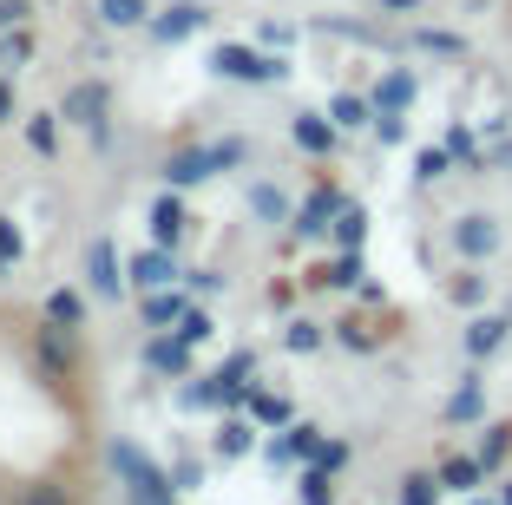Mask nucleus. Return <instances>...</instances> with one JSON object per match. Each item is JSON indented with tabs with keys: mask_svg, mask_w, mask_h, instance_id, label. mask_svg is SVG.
<instances>
[{
	"mask_svg": "<svg viewBox=\"0 0 512 505\" xmlns=\"http://www.w3.org/2000/svg\"><path fill=\"white\" fill-rule=\"evenodd\" d=\"M0 125H14V73H0Z\"/></svg>",
	"mask_w": 512,
	"mask_h": 505,
	"instance_id": "41",
	"label": "nucleus"
},
{
	"mask_svg": "<svg viewBox=\"0 0 512 505\" xmlns=\"http://www.w3.org/2000/svg\"><path fill=\"white\" fill-rule=\"evenodd\" d=\"M322 342H329V335H322V322H309V315H296V322L283 328V348H289V355H316Z\"/></svg>",
	"mask_w": 512,
	"mask_h": 505,
	"instance_id": "23",
	"label": "nucleus"
},
{
	"mask_svg": "<svg viewBox=\"0 0 512 505\" xmlns=\"http://www.w3.org/2000/svg\"><path fill=\"white\" fill-rule=\"evenodd\" d=\"M447 243H453V256H467V263H493L499 243H506V230H499L493 210H460L453 230H447Z\"/></svg>",
	"mask_w": 512,
	"mask_h": 505,
	"instance_id": "2",
	"label": "nucleus"
},
{
	"mask_svg": "<svg viewBox=\"0 0 512 505\" xmlns=\"http://www.w3.org/2000/svg\"><path fill=\"white\" fill-rule=\"evenodd\" d=\"M250 414L270 420V427H283V420H289V401H283V394H250Z\"/></svg>",
	"mask_w": 512,
	"mask_h": 505,
	"instance_id": "35",
	"label": "nucleus"
},
{
	"mask_svg": "<svg viewBox=\"0 0 512 505\" xmlns=\"http://www.w3.org/2000/svg\"><path fill=\"white\" fill-rule=\"evenodd\" d=\"M335 342H342V348H355V355H368V348H375L381 335H375L368 322H335Z\"/></svg>",
	"mask_w": 512,
	"mask_h": 505,
	"instance_id": "33",
	"label": "nucleus"
},
{
	"mask_svg": "<svg viewBox=\"0 0 512 505\" xmlns=\"http://www.w3.org/2000/svg\"><path fill=\"white\" fill-rule=\"evenodd\" d=\"M191 289H197V296H217V289H224V276H217V269H197Z\"/></svg>",
	"mask_w": 512,
	"mask_h": 505,
	"instance_id": "42",
	"label": "nucleus"
},
{
	"mask_svg": "<svg viewBox=\"0 0 512 505\" xmlns=\"http://www.w3.org/2000/svg\"><path fill=\"white\" fill-rule=\"evenodd\" d=\"M447 296L460 302V309H480V302H486V276H480V269H467V276H453V283H447Z\"/></svg>",
	"mask_w": 512,
	"mask_h": 505,
	"instance_id": "28",
	"label": "nucleus"
},
{
	"mask_svg": "<svg viewBox=\"0 0 512 505\" xmlns=\"http://www.w3.org/2000/svg\"><path fill=\"white\" fill-rule=\"evenodd\" d=\"M211 66H217L224 79H237V86H283V79H289L283 60H270V53H250V46H217Z\"/></svg>",
	"mask_w": 512,
	"mask_h": 505,
	"instance_id": "4",
	"label": "nucleus"
},
{
	"mask_svg": "<svg viewBox=\"0 0 512 505\" xmlns=\"http://www.w3.org/2000/svg\"><path fill=\"white\" fill-rule=\"evenodd\" d=\"M302 505H335L329 466H316V460H309V473H302Z\"/></svg>",
	"mask_w": 512,
	"mask_h": 505,
	"instance_id": "29",
	"label": "nucleus"
},
{
	"mask_svg": "<svg viewBox=\"0 0 512 505\" xmlns=\"http://www.w3.org/2000/svg\"><path fill=\"white\" fill-rule=\"evenodd\" d=\"M506 453H512V427H486V440H480L486 473H499V466H506Z\"/></svg>",
	"mask_w": 512,
	"mask_h": 505,
	"instance_id": "30",
	"label": "nucleus"
},
{
	"mask_svg": "<svg viewBox=\"0 0 512 505\" xmlns=\"http://www.w3.org/2000/svg\"><path fill=\"white\" fill-rule=\"evenodd\" d=\"M440 486L460 492V499H473V492L486 486V460L480 453H453V460H440Z\"/></svg>",
	"mask_w": 512,
	"mask_h": 505,
	"instance_id": "13",
	"label": "nucleus"
},
{
	"mask_svg": "<svg viewBox=\"0 0 512 505\" xmlns=\"http://www.w3.org/2000/svg\"><path fill=\"white\" fill-rule=\"evenodd\" d=\"M178 335H184V342H211V315H204V309H191V315H184V322H178Z\"/></svg>",
	"mask_w": 512,
	"mask_h": 505,
	"instance_id": "38",
	"label": "nucleus"
},
{
	"mask_svg": "<svg viewBox=\"0 0 512 505\" xmlns=\"http://www.w3.org/2000/svg\"><path fill=\"white\" fill-rule=\"evenodd\" d=\"M40 361H46L53 374H66V368H73V328L46 322V328H40Z\"/></svg>",
	"mask_w": 512,
	"mask_h": 505,
	"instance_id": "19",
	"label": "nucleus"
},
{
	"mask_svg": "<svg viewBox=\"0 0 512 505\" xmlns=\"http://www.w3.org/2000/svg\"><path fill=\"white\" fill-rule=\"evenodd\" d=\"M381 7H388V14H414V7H421V0H381Z\"/></svg>",
	"mask_w": 512,
	"mask_h": 505,
	"instance_id": "43",
	"label": "nucleus"
},
{
	"mask_svg": "<svg viewBox=\"0 0 512 505\" xmlns=\"http://www.w3.org/2000/svg\"><path fill=\"white\" fill-rule=\"evenodd\" d=\"M86 276H92V289H99L106 302L125 296V283H132V276H119V243H112V237H99L86 250Z\"/></svg>",
	"mask_w": 512,
	"mask_h": 505,
	"instance_id": "8",
	"label": "nucleus"
},
{
	"mask_svg": "<svg viewBox=\"0 0 512 505\" xmlns=\"http://www.w3.org/2000/svg\"><path fill=\"white\" fill-rule=\"evenodd\" d=\"M289 138H296V151H309V158H329L335 138H342V125L322 119V112H296V119H289Z\"/></svg>",
	"mask_w": 512,
	"mask_h": 505,
	"instance_id": "10",
	"label": "nucleus"
},
{
	"mask_svg": "<svg viewBox=\"0 0 512 505\" xmlns=\"http://www.w3.org/2000/svg\"><path fill=\"white\" fill-rule=\"evenodd\" d=\"M230 164H243V138H224V145H191V151H171V158H165V184H171V191H191V184L217 178V171H230Z\"/></svg>",
	"mask_w": 512,
	"mask_h": 505,
	"instance_id": "1",
	"label": "nucleus"
},
{
	"mask_svg": "<svg viewBox=\"0 0 512 505\" xmlns=\"http://www.w3.org/2000/svg\"><path fill=\"white\" fill-rule=\"evenodd\" d=\"M20 230H14V217H0V276H14V263H20Z\"/></svg>",
	"mask_w": 512,
	"mask_h": 505,
	"instance_id": "34",
	"label": "nucleus"
},
{
	"mask_svg": "<svg viewBox=\"0 0 512 505\" xmlns=\"http://www.w3.org/2000/svg\"><path fill=\"white\" fill-rule=\"evenodd\" d=\"M467 505H499V499H480V492H473V499H467Z\"/></svg>",
	"mask_w": 512,
	"mask_h": 505,
	"instance_id": "45",
	"label": "nucleus"
},
{
	"mask_svg": "<svg viewBox=\"0 0 512 505\" xmlns=\"http://www.w3.org/2000/svg\"><path fill=\"white\" fill-rule=\"evenodd\" d=\"M348 210V197L335 191V184H316L309 191V204L296 210V237H322V230H335V217Z\"/></svg>",
	"mask_w": 512,
	"mask_h": 505,
	"instance_id": "7",
	"label": "nucleus"
},
{
	"mask_svg": "<svg viewBox=\"0 0 512 505\" xmlns=\"http://www.w3.org/2000/svg\"><path fill=\"white\" fill-rule=\"evenodd\" d=\"M250 210H256L263 223H283V217H289V197L276 191V184H250Z\"/></svg>",
	"mask_w": 512,
	"mask_h": 505,
	"instance_id": "25",
	"label": "nucleus"
},
{
	"mask_svg": "<svg viewBox=\"0 0 512 505\" xmlns=\"http://www.w3.org/2000/svg\"><path fill=\"white\" fill-rule=\"evenodd\" d=\"M329 119L342 125V132H362V125H375V99H362V92H335Z\"/></svg>",
	"mask_w": 512,
	"mask_h": 505,
	"instance_id": "17",
	"label": "nucleus"
},
{
	"mask_svg": "<svg viewBox=\"0 0 512 505\" xmlns=\"http://www.w3.org/2000/svg\"><path fill=\"white\" fill-rule=\"evenodd\" d=\"M106 112H112V86L106 79H79V86H66V99H60V119L86 125L92 138H106Z\"/></svg>",
	"mask_w": 512,
	"mask_h": 505,
	"instance_id": "5",
	"label": "nucleus"
},
{
	"mask_svg": "<svg viewBox=\"0 0 512 505\" xmlns=\"http://www.w3.org/2000/svg\"><path fill=\"white\" fill-rule=\"evenodd\" d=\"M125 269H132V289H138V296H151V289H171V283L184 276V269H178V256H171L165 243H151V250H138Z\"/></svg>",
	"mask_w": 512,
	"mask_h": 505,
	"instance_id": "6",
	"label": "nucleus"
},
{
	"mask_svg": "<svg viewBox=\"0 0 512 505\" xmlns=\"http://www.w3.org/2000/svg\"><path fill=\"white\" fill-rule=\"evenodd\" d=\"M447 164H453V151H447V145H440V151H421L414 178H421V184H434V178H447Z\"/></svg>",
	"mask_w": 512,
	"mask_h": 505,
	"instance_id": "37",
	"label": "nucleus"
},
{
	"mask_svg": "<svg viewBox=\"0 0 512 505\" xmlns=\"http://www.w3.org/2000/svg\"><path fill=\"white\" fill-rule=\"evenodd\" d=\"M99 20L106 27H151V7L145 0H99Z\"/></svg>",
	"mask_w": 512,
	"mask_h": 505,
	"instance_id": "22",
	"label": "nucleus"
},
{
	"mask_svg": "<svg viewBox=\"0 0 512 505\" xmlns=\"http://www.w3.org/2000/svg\"><path fill=\"white\" fill-rule=\"evenodd\" d=\"M440 492H447V486H440V473H407L401 479V505H434Z\"/></svg>",
	"mask_w": 512,
	"mask_h": 505,
	"instance_id": "27",
	"label": "nucleus"
},
{
	"mask_svg": "<svg viewBox=\"0 0 512 505\" xmlns=\"http://www.w3.org/2000/svg\"><path fill=\"white\" fill-rule=\"evenodd\" d=\"M309 283H316V289H355V283H362V256H355V250H342L335 263L309 269Z\"/></svg>",
	"mask_w": 512,
	"mask_h": 505,
	"instance_id": "18",
	"label": "nucleus"
},
{
	"mask_svg": "<svg viewBox=\"0 0 512 505\" xmlns=\"http://www.w3.org/2000/svg\"><path fill=\"white\" fill-rule=\"evenodd\" d=\"M480 381H467V387H460V394H453V401H447V420H453V427H460V420H480Z\"/></svg>",
	"mask_w": 512,
	"mask_h": 505,
	"instance_id": "31",
	"label": "nucleus"
},
{
	"mask_svg": "<svg viewBox=\"0 0 512 505\" xmlns=\"http://www.w3.org/2000/svg\"><path fill=\"white\" fill-rule=\"evenodd\" d=\"M414 46H427V53H467V40H460V33H434V27L414 33Z\"/></svg>",
	"mask_w": 512,
	"mask_h": 505,
	"instance_id": "36",
	"label": "nucleus"
},
{
	"mask_svg": "<svg viewBox=\"0 0 512 505\" xmlns=\"http://www.w3.org/2000/svg\"><path fill=\"white\" fill-rule=\"evenodd\" d=\"M204 7H197V0H171L165 14H151V40H165V46H178V40H191L197 27H204Z\"/></svg>",
	"mask_w": 512,
	"mask_h": 505,
	"instance_id": "9",
	"label": "nucleus"
},
{
	"mask_svg": "<svg viewBox=\"0 0 512 505\" xmlns=\"http://www.w3.org/2000/svg\"><path fill=\"white\" fill-rule=\"evenodd\" d=\"M20 505H73V499H66L60 486H33V492H27V499H20Z\"/></svg>",
	"mask_w": 512,
	"mask_h": 505,
	"instance_id": "40",
	"label": "nucleus"
},
{
	"mask_svg": "<svg viewBox=\"0 0 512 505\" xmlns=\"http://www.w3.org/2000/svg\"><path fill=\"white\" fill-rule=\"evenodd\" d=\"M414 73H401V66H394V73H381V86L368 92V99H375V112H407V105H414Z\"/></svg>",
	"mask_w": 512,
	"mask_h": 505,
	"instance_id": "16",
	"label": "nucleus"
},
{
	"mask_svg": "<svg viewBox=\"0 0 512 505\" xmlns=\"http://www.w3.org/2000/svg\"><path fill=\"white\" fill-rule=\"evenodd\" d=\"M27 60H33V33H7V40H0V66H7V73H20Z\"/></svg>",
	"mask_w": 512,
	"mask_h": 505,
	"instance_id": "32",
	"label": "nucleus"
},
{
	"mask_svg": "<svg viewBox=\"0 0 512 505\" xmlns=\"http://www.w3.org/2000/svg\"><path fill=\"white\" fill-rule=\"evenodd\" d=\"M499 505H512V479H506V486H499Z\"/></svg>",
	"mask_w": 512,
	"mask_h": 505,
	"instance_id": "44",
	"label": "nucleus"
},
{
	"mask_svg": "<svg viewBox=\"0 0 512 505\" xmlns=\"http://www.w3.org/2000/svg\"><path fill=\"white\" fill-rule=\"evenodd\" d=\"M362 237H368V210L348 204L342 217H335V243H342V250H362Z\"/></svg>",
	"mask_w": 512,
	"mask_h": 505,
	"instance_id": "26",
	"label": "nucleus"
},
{
	"mask_svg": "<svg viewBox=\"0 0 512 505\" xmlns=\"http://www.w3.org/2000/svg\"><path fill=\"white\" fill-rule=\"evenodd\" d=\"M211 446H217V453H224V460H243V453H250V446H256V427H250V420H224Z\"/></svg>",
	"mask_w": 512,
	"mask_h": 505,
	"instance_id": "21",
	"label": "nucleus"
},
{
	"mask_svg": "<svg viewBox=\"0 0 512 505\" xmlns=\"http://www.w3.org/2000/svg\"><path fill=\"white\" fill-rule=\"evenodd\" d=\"M112 466H119V479L132 486V499H138V505H171V492H178V486H165V473H158V466H151L132 440L112 446Z\"/></svg>",
	"mask_w": 512,
	"mask_h": 505,
	"instance_id": "3",
	"label": "nucleus"
},
{
	"mask_svg": "<svg viewBox=\"0 0 512 505\" xmlns=\"http://www.w3.org/2000/svg\"><path fill=\"white\" fill-rule=\"evenodd\" d=\"M184 223H191V217H184V197L165 184V197L151 204V243H165V250H178V243H184Z\"/></svg>",
	"mask_w": 512,
	"mask_h": 505,
	"instance_id": "12",
	"label": "nucleus"
},
{
	"mask_svg": "<svg viewBox=\"0 0 512 505\" xmlns=\"http://www.w3.org/2000/svg\"><path fill=\"white\" fill-rule=\"evenodd\" d=\"M138 309H145V322H151V328H178L184 315H191V296H184V289L171 283V289H151V296L138 302Z\"/></svg>",
	"mask_w": 512,
	"mask_h": 505,
	"instance_id": "14",
	"label": "nucleus"
},
{
	"mask_svg": "<svg viewBox=\"0 0 512 505\" xmlns=\"http://www.w3.org/2000/svg\"><path fill=\"white\" fill-rule=\"evenodd\" d=\"M27 14H33V0H0V33H7V27H20Z\"/></svg>",
	"mask_w": 512,
	"mask_h": 505,
	"instance_id": "39",
	"label": "nucleus"
},
{
	"mask_svg": "<svg viewBox=\"0 0 512 505\" xmlns=\"http://www.w3.org/2000/svg\"><path fill=\"white\" fill-rule=\"evenodd\" d=\"M506 335H512V315H480V322L467 328V355L473 361L499 355V348H506Z\"/></svg>",
	"mask_w": 512,
	"mask_h": 505,
	"instance_id": "15",
	"label": "nucleus"
},
{
	"mask_svg": "<svg viewBox=\"0 0 512 505\" xmlns=\"http://www.w3.org/2000/svg\"><path fill=\"white\" fill-rule=\"evenodd\" d=\"M27 145L40 151V158H53V151H60V112H33L27 119Z\"/></svg>",
	"mask_w": 512,
	"mask_h": 505,
	"instance_id": "24",
	"label": "nucleus"
},
{
	"mask_svg": "<svg viewBox=\"0 0 512 505\" xmlns=\"http://www.w3.org/2000/svg\"><path fill=\"white\" fill-rule=\"evenodd\" d=\"M46 322L86 328V296H79V289H53V296H46Z\"/></svg>",
	"mask_w": 512,
	"mask_h": 505,
	"instance_id": "20",
	"label": "nucleus"
},
{
	"mask_svg": "<svg viewBox=\"0 0 512 505\" xmlns=\"http://www.w3.org/2000/svg\"><path fill=\"white\" fill-rule=\"evenodd\" d=\"M145 368L165 374V381H184V374H191V342H184V335H151Z\"/></svg>",
	"mask_w": 512,
	"mask_h": 505,
	"instance_id": "11",
	"label": "nucleus"
}]
</instances>
